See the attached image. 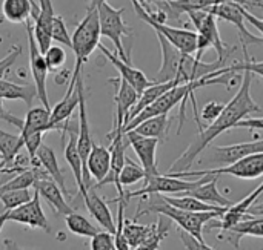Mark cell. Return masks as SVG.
Here are the masks:
<instances>
[{"instance_id": "obj_1", "label": "cell", "mask_w": 263, "mask_h": 250, "mask_svg": "<svg viewBox=\"0 0 263 250\" xmlns=\"http://www.w3.org/2000/svg\"><path fill=\"white\" fill-rule=\"evenodd\" d=\"M251 81L253 74L243 72V80L240 83V88L237 94L231 98L228 105H225V109L219 115L217 120H214L208 128L200 129L197 138L183 151V154L171 164L170 172H186L191 169L193 163L197 160V157L211 146L214 138H217L225 131L236 128L239 121L247 118L253 112H260V106L254 101L251 97Z\"/></svg>"}, {"instance_id": "obj_2", "label": "cell", "mask_w": 263, "mask_h": 250, "mask_svg": "<svg viewBox=\"0 0 263 250\" xmlns=\"http://www.w3.org/2000/svg\"><path fill=\"white\" fill-rule=\"evenodd\" d=\"M160 51H162V65L154 77V83L177 81L179 85L197 81L206 78L210 74L225 68V60H216L213 63H205L196 55L185 54L173 46L166 38L157 34Z\"/></svg>"}, {"instance_id": "obj_3", "label": "cell", "mask_w": 263, "mask_h": 250, "mask_svg": "<svg viewBox=\"0 0 263 250\" xmlns=\"http://www.w3.org/2000/svg\"><path fill=\"white\" fill-rule=\"evenodd\" d=\"M151 200L143 198L142 207L139 206L134 220L137 221L139 217L145 214H156V215H163L165 218H170L176 224H179L180 231L188 232L190 235L196 237L197 240L203 241V226L210 223L211 220L222 218L223 214L230 209H222V211H211V212H186L180 211L168 203L163 201L162 195H149Z\"/></svg>"}, {"instance_id": "obj_4", "label": "cell", "mask_w": 263, "mask_h": 250, "mask_svg": "<svg viewBox=\"0 0 263 250\" xmlns=\"http://www.w3.org/2000/svg\"><path fill=\"white\" fill-rule=\"evenodd\" d=\"M100 37H102V34H100L99 11H97V8L86 9L85 17L76 26V31L71 35V41H72L71 49H72V52L76 55V65H74L71 80H69L71 85H76L77 78L82 74L83 65L86 63L89 55L94 52V49L99 48Z\"/></svg>"}, {"instance_id": "obj_5", "label": "cell", "mask_w": 263, "mask_h": 250, "mask_svg": "<svg viewBox=\"0 0 263 250\" xmlns=\"http://www.w3.org/2000/svg\"><path fill=\"white\" fill-rule=\"evenodd\" d=\"M131 3L134 6L136 14L143 22H146L156 31V34H160L173 46H176L179 51H182L185 54L194 55L197 52V38H199V34L196 31H191L190 28H177V26H171V25H166V23H160V22L154 20L149 15V12L140 5L139 0H131Z\"/></svg>"}, {"instance_id": "obj_6", "label": "cell", "mask_w": 263, "mask_h": 250, "mask_svg": "<svg viewBox=\"0 0 263 250\" xmlns=\"http://www.w3.org/2000/svg\"><path fill=\"white\" fill-rule=\"evenodd\" d=\"M99 22H100V34L109 38L114 43L116 54L126 63H131L129 54H126L123 48V37H131V28L123 22V11L125 8H114L108 2L102 3L99 8Z\"/></svg>"}, {"instance_id": "obj_7", "label": "cell", "mask_w": 263, "mask_h": 250, "mask_svg": "<svg viewBox=\"0 0 263 250\" xmlns=\"http://www.w3.org/2000/svg\"><path fill=\"white\" fill-rule=\"evenodd\" d=\"M168 177L173 178H190V177H220V175H233L242 180H254L263 175V154H254L245 157L233 164L214 168V169H202V171H186V172H168Z\"/></svg>"}, {"instance_id": "obj_8", "label": "cell", "mask_w": 263, "mask_h": 250, "mask_svg": "<svg viewBox=\"0 0 263 250\" xmlns=\"http://www.w3.org/2000/svg\"><path fill=\"white\" fill-rule=\"evenodd\" d=\"M213 178H214L213 175H206V177L197 178L194 181H190V180L173 178V177H168L166 174L165 175L157 174V175L146 178L145 186L142 189L134 191V192H126V200H131L136 197L143 198V197H149V195H180L183 192L199 187L200 184H203Z\"/></svg>"}, {"instance_id": "obj_9", "label": "cell", "mask_w": 263, "mask_h": 250, "mask_svg": "<svg viewBox=\"0 0 263 250\" xmlns=\"http://www.w3.org/2000/svg\"><path fill=\"white\" fill-rule=\"evenodd\" d=\"M188 17H190L191 23L194 25L196 32L200 37H203L210 43V46L217 52V60H227V57L233 51H236L234 46H230L222 40L219 26H217V20H216L217 17H214L211 12H208L206 9L205 11H190Z\"/></svg>"}, {"instance_id": "obj_10", "label": "cell", "mask_w": 263, "mask_h": 250, "mask_svg": "<svg viewBox=\"0 0 263 250\" xmlns=\"http://www.w3.org/2000/svg\"><path fill=\"white\" fill-rule=\"evenodd\" d=\"M26 31H28V51H29V69L31 75L34 78V85L37 88V98L42 101V106L46 109H51L49 100H48V91H46V80H48V66L45 61L43 54L40 52L37 41L34 38V26L28 20L26 23Z\"/></svg>"}, {"instance_id": "obj_11", "label": "cell", "mask_w": 263, "mask_h": 250, "mask_svg": "<svg viewBox=\"0 0 263 250\" xmlns=\"http://www.w3.org/2000/svg\"><path fill=\"white\" fill-rule=\"evenodd\" d=\"M242 6L243 5L236 3V2H227V3H220V5L211 6L206 11L211 12L217 18H222V20H227V22L233 23L237 28V31H239L242 49H248V46H251V45H260V43H263V38L254 35L248 29L247 20L243 17V12H242Z\"/></svg>"}, {"instance_id": "obj_12", "label": "cell", "mask_w": 263, "mask_h": 250, "mask_svg": "<svg viewBox=\"0 0 263 250\" xmlns=\"http://www.w3.org/2000/svg\"><path fill=\"white\" fill-rule=\"evenodd\" d=\"M6 221H14V223L28 226L31 229H40L46 234H51L49 221L45 217V212L42 209L39 192H35L28 203L6 212Z\"/></svg>"}, {"instance_id": "obj_13", "label": "cell", "mask_w": 263, "mask_h": 250, "mask_svg": "<svg viewBox=\"0 0 263 250\" xmlns=\"http://www.w3.org/2000/svg\"><path fill=\"white\" fill-rule=\"evenodd\" d=\"M126 140L129 143V146L134 149L136 155L140 160V166L143 168V171L146 172V178L157 175L159 169H157V163H156V151L159 146V140L156 138H149V137H143L134 131H128L125 132ZM145 178V180H146Z\"/></svg>"}, {"instance_id": "obj_14", "label": "cell", "mask_w": 263, "mask_h": 250, "mask_svg": "<svg viewBox=\"0 0 263 250\" xmlns=\"http://www.w3.org/2000/svg\"><path fill=\"white\" fill-rule=\"evenodd\" d=\"M210 149H211L210 161L216 164L228 166L245 157H250L254 154H263V140L237 143V144H230V146H210Z\"/></svg>"}, {"instance_id": "obj_15", "label": "cell", "mask_w": 263, "mask_h": 250, "mask_svg": "<svg viewBox=\"0 0 263 250\" xmlns=\"http://www.w3.org/2000/svg\"><path fill=\"white\" fill-rule=\"evenodd\" d=\"M99 49L102 51V54L109 60V63L117 69V72H119V77H122L123 80H126L137 92H139V95L149 86V85H153V81L140 71V69H137V68H134L131 63H126V61H123L117 54H112L105 45H99Z\"/></svg>"}, {"instance_id": "obj_16", "label": "cell", "mask_w": 263, "mask_h": 250, "mask_svg": "<svg viewBox=\"0 0 263 250\" xmlns=\"http://www.w3.org/2000/svg\"><path fill=\"white\" fill-rule=\"evenodd\" d=\"M68 134V141L65 144V160L66 163L69 164L71 171H72V175H74V180H76V184L79 187V194L82 195V198L86 195V187H85V183H83V161H82V157L79 154V149H77V135H79V124H77V129L72 128L71 121L66 123L65 129L62 131V134Z\"/></svg>"}, {"instance_id": "obj_17", "label": "cell", "mask_w": 263, "mask_h": 250, "mask_svg": "<svg viewBox=\"0 0 263 250\" xmlns=\"http://www.w3.org/2000/svg\"><path fill=\"white\" fill-rule=\"evenodd\" d=\"M109 83H117V94L114 97L116 101V117H114V126L123 129L125 128V121L131 112V109L134 108V105L139 100V92L122 77L117 78H111Z\"/></svg>"}, {"instance_id": "obj_18", "label": "cell", "mask_w": 263, "mask_h": 250, "mask_svg": "<svg viewBox=\"0 0 263 250\" xmlns=\"http://www.w3.org/2000/svg\"><path fill=\"white\" fill-rule=\"evenodd\" d=\"M39 17L32 23L34 26V38L37 41V46L42 54L48 51L51 46L52 37H51V25L55 17V11L52 6V0H39Z\"/></svg>"}, {"instance_id": "obj_19", "label": "cell", "mask_w": 263, "mask_h": 250, "mask_svg": "<svg viewBox=\"0 0 263 250\" xmlns=\"http://www.w3.org/2000/svg\"><path fill=\"white\" fill-rule=\"evenodd\" d=\"M32 187L35 189V192H39L40 197H43L48 201V204L54 209V212L57 215L66 217V215H69V214L74 212V209L66 203L65 194L62 192V189L49 177L35 180V183H34Z\"/></svg>"}, {"instance_id": "obj_20", "label": "cell", "mask_w": 263, "mask_h": 250, "mask_svg": "<svg viewBox=\"0 0 263 250\" xmlns=\"http://www.w3.org/2000/svg\"><path fill=\"white\" fill-rule=\"evenodd\" d=\"M79 101H80V97H79V88H77V81H76V85L68 86V91H66L63 100L59 101L51 109V123L55 128V131L65 129L74 109L79 108Z\"/></svg>"}, {"instance_id": "obj_21", "label": "cell", "mask_w": 263, "mask_h": 250, "mask_svg": "<svg viewBox=\"0 0 263 250\" xmlns=\"http://www.w3.org/2000/svg\"><path fill=\"white\" fill-rule=\"evenodd\" d=\"M85 206L88 212L94 217V220L100 224V227L109 234H116V223L112 218V214L103 198H100L94 187H91L86 195L83 197Z\"/></svg>"}, {"instance_id": "obj_22", "label": "cell", "mask_w": 263, "mask_h": 250, "mask_svg": "<svg viewBox=\"0 0 263 250\" xmlns=\"http://www.w3.org/2000/svg\"><path fill=\"white\" fill-rule=\"evenodd\" d=\"M263 194V183H260L247 198H243L242 201H239V203H234L225 214H223V217H222V223H220V229H222V232H227V231H230L231 227H234L237 223H240L242 221V218L248 214V211H251V207H253V204L256 203V200L260 197Z\"/></svg>"}, {"instance_id": "obj_23", "label": "cell", "mask_w": 263, "mask_h": 250, "mask_svg": "<svg viewBox=\"0 0 263 250\" xmlns=\"http://www.w3.org/2000/svg\"><path fill=\"white\" fill-rule=\"evenodd\" d=\"M48 131H55V128L51 123V109H46L45 106L31 108L23 120L20 135H29L37 132L45 134Z\"/></svg>"}, {"instance_id": "obj_24", "label": "cell", "mask_w": 263, "mask_h": 250, "mask_svg": "<svg viewBox=\"0 0 263 250\" xmlns=\"http://www.w3.org/2000/svg\"><path fill=\"white\" fill-rule=\"evenodd\" d=\"M109 168H111V151H109V148L94 143L92 149L89 152L88 161H86V169H88L89 175L97 183H100L109 174Z\"/></svg>"}, {"instance_id": "obj_25", "label": "cell", "mask_w": 263, "mask_h": 250, "mask_svg": "<svg viewBox=\"0 0 263 250\" xmlns=\"http://www.w3.org/2000/svg\"><path fill=\"white\" fill-rule=\"evenodd\" d=\"M217 180L219 177H214L213 180L200 184L199 187L193 189V191H188V192H183L180 195H188V197H194L206 204H211V206H219V207H231L234 203L228 198H225L220 191L217 189Z\"/></svg>"}, {"instance_id": "obj_26", "label": "cell", "mask_w": 263, "mask_h": 250, "mask_svg": "<svg viewBox=\"0 0 263 250\" xmlns=\"http://www.w3.org/2000/svg\"><path fill=\"white\" fill-rule=\"evenodd\" d=\"M243 237H260L263 238V218H251L237 223L234 227H231L227 232H222L219 235L220 240L227 238V241L233 243L236 247H239L240 238Z\"/></svg>"}, {"instance_id": "obj_27", "label": "cell", "mask_w": 263, "mask_h": 250, "mask_svg": "<svg viewBox=\"0 0 263 250\" xmlns=\"http://www.w3.org/2000/svg\"><path fill=\"white\" fill-rule=\"evenodd\" d=\"M35 158L39 160L40 166L45 169V172L49 175L51 180H54L57 183V186L62 189V192L65 195H68V191H66V186H65V178H63V172L59 166V161H57V157L54 154V151L46 146V144H42L37 151V155Z\"/></svg>"}, {"instance_id": "obj_28", "label": "cell", "mask_w": 263, "mask_h": 250, "mask_svg": "<svg viewBox=\"0 0 263 250\" xmlns=\"http://www.w3.org/2000/svg\"><path fill=\"white\" fill-rule=\"evenodd\" d=\"M23 146L25 143L22 135L9 134L0 129V157H2L0 169H9Z\"/></svg>"}, {"instance_id": "obj_29", "label": "cell", "mask_w": 263, "mask_h": 250, "mask_svg": "<svg viewBox=\"0 0 263 250\" xmlns=\"http://www.w3.org/2000/svg\"><path fill=\"white\" fill-rule=\"evenodd\" d=\"M0 97L3 100H22L31 108L34 98H37L35 85H17L0 78Z\"/></svg>"}, {"instance_id": "obj_30", "label": "cell", "mask_w": 263, "mask_h": 250, "mask_svg": "<svg viewBox=\"0 0 263 250\" xmlns=\"http://www.w3.org/2000/svg\"><path fill=\"white\" fill-rule=\"evenodd\" d=\"M45 177H49L43 168H31V169H26L20 174H15L12 178H9L6 183H3L0 186V195L5 194V192H9V191H20V189H29L34 186L35 180L39 178H45Z\"/></svg>"}, {"instance_id": "obj_31", "label": "cell", "mask_w": 263, "mask_h": 250, "mask_svg": "<svg viewBox=\"0 0 263 250\" xmlns=\"http://www.w3.org/2000/svg\"><path fill=\"white\" fill-rule=\"evenodd\" d=\"M170 124H171V120H170L168 114H165V115L151 117V118L142 121L133 131L143 135V137H149V138H156L159 141H165Z\"/></svg>"}, {"instance_id": "obj_32", "label": "cell", "mask_w": 263, "mask_h": 250, "mask_svg": "<svg viewBox=\"0 0 263 250\" xmlns=\"http://www.w3.org/2000/svg\"><path fill=\"white\" fill-rule=\"evenodd\" d=\"M157 232V223L154 224H137L136 220H126L123 224V235L126 237L131 249H136L139 244L146 241Z\"/></svg>"}, {"instance_id": "obj_33", "label": "cell", "mask_w": 263, "mask_h": 250, "mask_svg": "<svg viewBox=\"0 0 263 250\" xmlns=\"http://www.w3.org/2000/svg\"><path fill=\"white\" fill-rule=\"evenodd\" d=\"M162 198L165 203H168L180 211H186V212H211V211L228 209V207L206 204V203H203L194 197H188V195H162Z\"/></svg>"}, {"instance_id": "obj_34", "label": "cell", "mask_w": 263, "mask_h": 250, "mask_svg": "<svg viewBox=\"0 0 263 250\" xmlns=\"http://www.w3.org/2000/svg\"><path fill=\"white\" fill-rule=\"evenodd\" d=\"M2 12L11 23H26L32 12L31 0H3Z\"/></svg>"}, {"instance_id": "obj_35", "label": "cell", "mask_w": 263, "mask_h": 250, "mask_svg": "<svg viewBox=\"0 0 263 250\" xmlns=\"http://www.w3.org/2000/svg\"><path fill=\"white\" fill-rule=\"evenodd\" d=\"M65 223L69 232H72L74 235L79 237H85V238H92L94 235H97L100 231L99 227H96L88 218H85L83 215L72 212L69 215L65 217Z\"/></svg>"}, {"instance_id": "obj_36", "label": "cell", "mask_w": 263, "mask_h": 250, "mask_svg": "<svg viewBox=\"0 0 263 250\" xmlns=\"http://www.w3.org/2000/svg\"><path fill=\"white\" fill-rule=\"evenodd\" d=\"M146 178V172L143 171L142 166H139L137 163H134L131 158L126 157V161H125V166L120 172V177H119V183L122 187L125 186H131V184H136L139 181H145Z\"/></svg>"}, {"instance_id": "obj_37", "label": "cell", "mask_w": 263, "mask_h": 250, "mask_svg": "<svg viewBox=\"0 0 263 250\" xmlns=\"http://www.w3.org/2000/svg\"><path fill=\"white\" fill-rule=\"evenodd\" d=\"M32 198V194L29 189H20V191H9L0 195V212H9L25 203H28Z\"/></svg>"}, {"instance_id": "obj_38", "label": "cell", "mask_w": 263, "mask_h": 250, "mask_svg": "<svg viewBox=\"0 0 263 250\" xmlns=\"http://www.w3.org/2000/svg\"><path fill=\"white\" fill-rule=\"evenodd\" d=\"M43 57L49 71H59L66 63V51L62 48V45H51Z\"/></svg>"}, {"instance_id": "obj_39", "label": "cell", "mask_w": 263, "mask_h": 250, "mask_svg": "<svg viewBox=\"0 0 263 250\" xmlns=\"http://www.w3.org/2000/svg\"><path fill=\"white\" fill-rule=\"evenodd\" d=\"M242 51L245 54V60L240 63H234L231 66H225V69L233 72H251L253 75H259L263 78V61H253L250 58L248 49H242Z\"/></svg>"}, {"instance_id": "obj_40", "label": "cell", "mask_w": 263, "mask_h": 250, "mask_svg": "<svg viewBox=\"0 0 263 250\" xmlns=\"http://www.w3.org/2000/svg\"><path fill=\"white\" fill-rule=\"evenodd\" d=\"M51 37H52V40L57 41L59 45L71 48V45H72L71 35H69V32H68L66 23H65V20H63L62 15H57V14H55L54 20H52V25H51Z\"/></svg>"}, {"instance_id": "obj_41", "label": "cell", "mask_w": 263, "mask_h": 250, "mask_svg": "<svg viewBox=\"0 0 263 250\" xmlns=\"http://www.w3.org/2000/svg\"><path fill=\"white\" fill-rule=\"evenodd\" d=\"M114 234L100 231L91 238V250H114Z\"/></svg>"}, {"instance_id": "obj_42", "label": "cell", "mask_w": 263, "mask_h": 250, "mask_svg": "<svg viewBox=\"0 0 263 250\" xmlns=\"http://www.w3.org/2000/svg\"><path fill=\"white\" fill-rule=\"evenodd\" d=\"M225 109V105L223 103H219V101H210L206 103L203 108H202V112H200V117L202 120L205 121H214L219 118V115L222 114V111Z\"/></svg>"}, {"instance_id": "obj_43", "label": "cell", "mask_w": 263, "mask_h": 250, "mask_svg": "<svg viewBox=\"0 0 263 250\" xmlns=\"http://www.w3.org/2000/svg\"><path fill=\"white\" fill-rule=\"evenodd\" d=\"M179 237H180V240H182V243H183L186 250H214L213 247H210L208 244H205V241L197 240L196 237L190 235L185 231H179Z\"/></svg>"}, {"instance_id": "obj_44", "label": "cell", "mask_w": 263, "mask_h": 250, "mask_svg": "<svg viewBox=\"0 0 263 250\" xmlns=\"http://www.w3.org/2000/svg\"><path fill=\"white\" fill-rule=\"evenodd\" d=\"M22 55V46H12V49L0 60V78L11 69V66L15 63V60Z\"/></svg>"}, {"instance_id": "obj_45", "label": "cell", "mask_w": 263, "mask_h": 250, "mask_svg": "<svg viewBox=\"0 0 263 250\" xmlns=\"http://www.w3.org/2000/svg\"><path fill=\"white\" fill-rule=\"evenodd\" d=\"M0 120H3V121H6L9 124L15 126L17 129H22L23 128V120L22 118H18V117L9 114L6 109H3V98L2 97H0Z\"/></svg>"}, {"instance_id": "obj_46", "label": "cell", "mask_w": 263, "mask_h": 250, "mask_svg": "<svg viewBox=\"0 0 263 250\" xmlns=\"http://www.w3.org/2000/svg\"><path fill=\"white\" fill-rule=\"evenodd\" d=\"M242 12H243V17H245V20L248 22V23H251L260 34H262V38H263V18L260 17H257V15H254V14H251L245 6H242Z\"/></svg>"}, {"instance_id": "obj_47", "label": "cell", "mask_w": 263, "mask_h": 250, "mask_svg": "<svg viewBox=\"0 0 263 250\" xmlns=\"http://www.w3.org/2000/svg\"><path fill=\"white\" fill-rule=\"evenodd\" d=\"M236 128H247V129H254V131H263V117H260V118H243L242 121L237 123Z\"/></svg>"}, {"instance_id": "obj_48", "label": "cell", "mask_w": 263, "mask_h": 250, "mask_svg": "<svg viewBox=\"0 0 263 250\" xmlns=\"http://www.w3.org/2000/svg\"><path fill=\"white\" fill-rule=\"evenodd\" d=\"M140 2V5L142 6H148V5H156V6H159V5H163V3H170V2H173V0H139Z\"/></svg>"}, {"instance_id": "obj_49", "label": "cell", "mask_w": 263, "mask_h": 250, "mask_svg": "<svg viewBox=\"0 0 263 250\" xmlns=\"http://www.w3.org/2000/svg\"><path fill=\"white\" fill-rule=\"evenodd\" d=\"M3 246H5V250H26V249H22L15 241H12V240H5L3 241Z\"/></svg>"}, {"instance_id": "obj_50", "label": "cell", "mask_w": 263, "mask_h": 250, "mask_svg": "<svg viewBox=\"0 0 263 250\" xmlns=\"http://www.w3.org/2000/svg\"><path fill=\"white\" fill-rule=\"evenodd\" d=\"M106 0H88V6L86 9H94V8H99L102 3H105Z\"/></svg>"}, {"instance_id": "obj_51", "label": "cell", "mask_w": 263, "mask_h": 250, "mask_svg": "<svg viewBox=\"0 0 263 250\" xmlns=\"http://www.w3.org/2000/svg\"><path fill=\"white\" fill-rule=\"evenodd\" d=\"M5 223H6V212H0V232H2Z\"/></svg>"}, {"instance_id": "obj_52", "label": "cell", "mask_w": 263, "mask_h": 250, "mask_svg": "<svg viewBox=\"0 0 263 250\" xmlns=\"http://www.w3.org/2000/svg\"><path fill=\"white\" fill-rule=\"evenodd\" d=\"M57 238H59L60 241H65V234H59V235H57Z\"/></svg>"}, {"instance_id": "obj_53", "label": "cell", "mask_w": 263, "mask_h": 250, "mask_svg": "<svg viewBox=\"0 0 263 250\" xmlns=\"http://www.w3.org/2000/svg\"><path fill=\"white\" fill-rule=\"evenodd\" d=\"M114 250H116V249H114Z\"/></svg>"}]
</instances>
